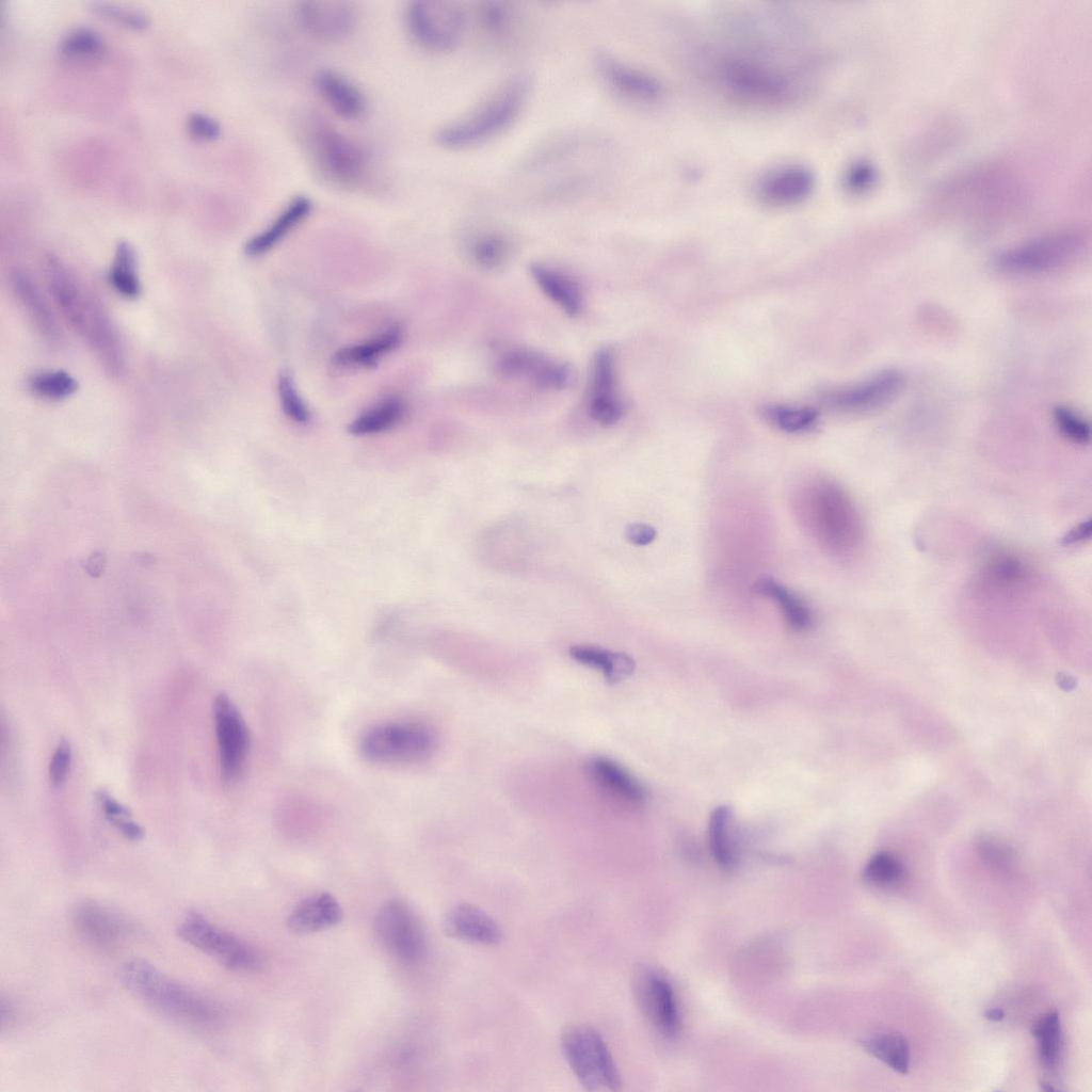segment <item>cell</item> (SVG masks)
<instances>
[{
  "label": "cell",
  "instance_id": "obj_39",
  "mask_svg": "<svg viewBox=\"0 0 1092 1092\" xmlns=\"http://www.w3.org/2000/svg\"><path fill=\"white\" fill-rule=\"evenodd\" d=\"M28 385L35 396L53 401L71 396L78 388L76 379L63 370L35 373L30 378Z\"/></svg>",
  "mask_w": 1092,
  "mask_h": 1092
},
{
  "label": "cell",
  "instance_id": "obj_33",
  "mask_svg": "<svg viewBox=\"0 0 1092 1092\" xmlns=\"http://www.w3.org/2000/svg\"><path fill=\"white\" fill-rule=\"evenodd\" d=\"M105 50L102 36L87 27L69 31L59 44V52L64 59L80 63L98 60Z\"/></svg>",
  "mask_w": 1092,
  "mask_h": 1092
},
{
  "label": "cell",
  "instance_id": "obj_25",
  "mask_svg": "<svg viewBox=\"0 0 1092 1092\" xmlns=\"http://www.w3.org/2000/svg\"><path fill=\"white\" fill-rule=\"evenodd\" d=\"M14 294L38 334L49 343L57 344L61 333L45 298L32 277L17 270L11 276Z\"/></svg>",
  "mask_w": 1092,
  "mask_h": 1092
},
{
  "label": "cell",
  "instance_id": "obj_41",
  "mask_svg": "<svg viewBox=\"0 0 1092 1092\" xmlns=\"http://www.w3.org/2000/svg\"><path fill=\"white\" fill-rule=\"evenodd\" d=\"M863 877L871 884L892 886L903 879L904 866L894 854L878 852L866 864Z\"/></svg>",
  "mask_w": 1092,
  "mask_h": 1092
},
{
  "label": "cell",
  "instance_id": "obj_4",
  "mask_svg": "<svg viewBox=\"0 0 1092 1092\" xmlns=\"http://www.w3.org/2000/svg\"><path fill=\"white\" fill-rule=\"evenodd\" d=\"M303 140L317 170L342 188L357 186L366 176L368 157L350 136L320 117H308L303 125Z\"/></svg>",
  "mask_w": 1092,
  "mask_h": 1092
},
{
  "label": "cell",
  "instance_id": "obj_38",
  "mask_svg": "<svg viewBox=\"0 0 1092 1092\" xmlns=\"http://www.w3.org/2000/svg\"><path fill=\"white\" fill-rule=\"evenodd\" d=\"M95 798L106 819L125 838L138 841L144 837L145 831L132 819L130 809L112 797L109 791L99 789L95 792Z\"/></svg>",
  "mask_w": 1092,
  "mask_h": 1092
},
{
  "label": "cell",
  "instance_id": "obj_30",
  "mask_svg": "<svg viewBox=\"0 0 1092 1092\" xmlns=\"http://www.w3.org/2000/svg\"><path fill=\"white\" fill-rule=\"evenodd\" d=\"M402 336L401 326L396 324L371 340L340 349L335 353L333 362L338 366H372L381 356L398 347Z\"/></svg>",
  "mask_w": 1092,
  "mask_h": 1092
},
{
  "label": "cell",
  "instance_id": "obj_40",
  "mask_svg": "<svg viewBox=\"0 0 1092 1092\" xmlns=\"http://www.w3.org/2000/svg\"><path fill=\"white\" fill-rule=\"evenodd\" d=\"M470 250L475 262L480 268L494 270L508 259L510 244L500 235L483 234L473 239Z\"/></svg>",
  "mask_w": 1092,
  "mask_h": 1092
},
{
  "label": "cell",
  "instance_id": "obj_10",
  "mask_svg": "<svg viewBox=\"0 0 1092 1092\" xmlns=\"http://www.w3.org/2000/svg\"><path fill=\"white\" fill-rule=\"evenodd\" d=\"M44 271L55 305L71 328L86 340L107 314L59 258L47 256Z\"/></svg>",
  "mask_w": 1092,
  "mask_h": 1092
},
{
  "label": "cell",
  "instance_id": "obj_2",
  "mask_svg": "<svg viewBox=\"0 0 1092 1092\" xmlns=\"http://www.w3.org/2000/svg\"><path fill=\"white\" fill-rule=\"evenodd\" d=\"M530 91L527 74L511 76L469 111L440 127L436 143L445 149L465 150L493 140L518 118Z\"/></svg>",
  "mask_w": 1092,
  "mask_h": 1092
},
{
  "label": "cell",
  "instance_id": "obj_16",
  "mask_svg": "<svg viewBox=\"0 0 1092 1092\" xmlns=\"http://www.w3.org/2000/svg\"><path fill=\"white\" fill-rule=\"evenodd\" d=\"M71 921L85 940L110 947L136 932L135 924L124 913L95 900H82L71 910Z\"/></svg>",
  "mask_w": 1092,
  "mask_h": 1092
},
{
  "label": "cell",
  "instance_id": "obj_31",
  "mask_svg": "<svg viewBox=\"0 0 1092 1092\" xmlns=\"http://www.w3.org/2000/svg\"><path fill=\"white\" fill-rule=\"evenodd\" d=\"M866 1051L900 1074L910 1069V1046L906 1039L897 1032H879L862 1041Z\"/></svg>",
  "mask_w": 1092,
  "mask_h": 1092
},
{
  "label": "cell",
  "instance_id": "obj_8",
  "mask_svg": "<svg viewBox=\"0 0 1092 1092\" xmlns=\"http://www.w3.org/2000/svg\"><path fill=\"white\" fill-rule=\"evenodd\" d=\"M433 732L418 723H384L360 738L362 755L378 764H410L430 756L435 749Z\"/></svg>",
  "mask_w": 1092,
  "mask_h": 1092
},
{
  "label": "cell",
  "instance_id": "obj_11",
  "mask_svg": "<svg viewBox=\"0 0 1092 1092\" xmlns=\"http://www.w3.org/2000/svg\"><path fill=\"white\" fill-rule=\"evenodd\" d=\"M1083 238L1075 231L1044 236L1010 248L997 258V267L1009 274H1037L1055 270L1075 257Z\"/></svg>",
  "mask_w": 1092,
  "mask_h": 1092
},
{
  "label": "cell",
  "instance_id": "obj_20",
  "mask_svg": "<svg viewBox=\"0 0 1092 1092\" xmlns=\"http://www.w3.org/2000/svg\"><path fill=\"white\" fill-rule=\"evenodd\" d=\"M587 772L598 792L616 806L636 808L646 800L644 786L613 759L595 756L589 760Z\"/></svg>",
  "mask_w": 1092,
  "mask_h": 1092
},
{
  "label": "cell",
  "instance_id": "obj_34",
  "mask_svg": "<svg viewBox=\"0 0 1092 1092\" xmlns=\"http://www.w3.org/2000/svg\"><path fill=\"white\" fill-rule=\"evenodd\" d=\"M403 414L404 403L400 399L390 398L354 419L348 431L353 435L383 432L399 422Z\"/></svg>",
  "mask_w": 1092,
  "mask_h": 1092
},
{
  "label": "cell",
  "instance_id": "obj_17",
  "mask_svg": "<svg viewBox=\"0 0 1092 1092\" xmlns=\"http://www.w3.org/2000/svg\"><path fill=\"white\" fill-rule=\"evenodd\" d=\"M904 386V376L897 370L881 371L862 382L833 391L828 405L844 413L866 412L882 406L897 397Z\"/></svg>",
  "mask_w": 1092,
  "mask_h": 1092
},
{
  "label": "cell",
  "instance_id": "obj_44",
  "mask_svg": "<svg viewBox=\"0 0 1092 1092\" xmlns=\"http://www.w3.org/2000/svg\"><path fill=\"white\" fill-rule=\"evenodd\" d=\"M1059 432L1069 440L1086 444L1090 440V424L1079 414L1066 406H1057L1053 413Z\"/></svg>",
  "mask_w": 1092,
  "mask_h": 1092
},
{
  "label": "cell",
  "instance_id": "obj_24",
  "mask_svg": "<svg viewBox=\"0 0 1092 1092\" xmlns=\"http://www.w3.org/2000/svg\"><path fill=\"white\" fill-rule=\"evenodd\" d=\"M343 912L328 893H316L301 900L287 917V928L295 934H311L337 926Z\"/></svg>",
  "mask_w": 1092,
  "mask_h": 1092
},
{
  "label": "cell",
  "instance_id": "obj_49",
  "mask_svg": "<svg viewBox=\"0 0 1092 1092\" xmlns=\"http://www.w3.org/2000/svg\"><path fill=\"white\" fill-rule=\"evenodd\" d=\"M874 171L867 163L853 164L844 177V186L851 193H862L871 187Z\"/></svg>",
  "mask_w": 1092,
  "mask_h": 1092
},
{
  "label": "cell",
  "instance_id": "obj_9",
  "mask_svg": "<svg viewBox=\"0 0 1092 1092\" xmlns=\"http://www.w3.org/2000/svg\"><path fill=\"white\" fill-rule=\"evenodd\" d=\"M373 930L379 944L400 962L414 964L425 956L424 929L410 905L400 899H389L379 908Z\"/></svg>",
  "mask_w": 1092,
  "mask_h": 1092
},
{
  "label": "cell",
  "instance_id": "obj_47",
  "mask_svg": "<svg viewBox=\"0 0 1092 1092\" xmlns=\"http://www.w3.org/2000/svg\"><path fill=\"white\" fill-rule=\"evenodd\" d=\"M71 757L70 742L62 738L52 754L48 768L49 780L53 786H61L65 782L70 769Z\"/></svg>",
  "mask_w": 1092,
  "mask_h": 1092
},
{
  "label": "cell",
  "instance_id": "obj_12",
  "mask_svg": "<svg viewBox=\"0 0 1092 1092\" xmlns=\"http://www.w3.org/2000/svg\"><path fill=\"white\" fill-rule=\"evenodd\" d=\"M213 719L221 773L225 782L232 783L241 774L247 756V727L237 706L223 692L214 697Z\"/></svg>",
  "mask_w": 1092,
  "mask_h": 1092
},
{
  "label": "cell",
  "instance_id": "obj_50",
  "mask_svg": "<svg viewBox=\"0 0 1092 1092\" xmlns=\"http://www.w3.org/2000/svg\"><path fill=\"white\" fill-rule=\"evenodd\" d=\"M657 536L654 527L643 523H633L626 528V539L633 545L645 546Z\"/></svg>",
  "mask_w": 1092,
  "mask_h": 1092
},
{
  "label": "cell",
  "instance_id": "obj_48",
  "mask_svg": "<svg viewBox=\"0 0 1092 1092\" xmlns=\"http://www.w3.org/2000/svg\"><path fill=\"white\" fill-rule=\"evenodd\" d=\"M187 129L190 135L203 141L215 140L221 134L219 122L200 112H194L188 116Z\"/></svg>",
  "mask_w": 1092,
  "mask_h": 1092
},
{
  "label": "cell",
  "instance_id": "obj_18",
  "mask_svg": "<svg viewBox=\"0 0 1092 1092\" xmlns=\"http://www.w3.org/2000/svg\"><path fill=\"white\" fill-rule=\"evenodd\" d=\"M625 412L623 400L617 392L615 357L608 347L597 350L594 355L589 394V414L605 427L621 420Z\"/></svg>",
  "mask_w": 1092,
  "mask_h": 1092
},
{
  "label": "cell",
  "instance_id": "obj_1",
  "mask_svg": "<svg viewBox=\"0 0 1092 1092\" xmlns=\"http://www.w3.org/2000/svg\"><path fill=\"white\" fill-rule=\"evenodd\" d=\"M119 978L128 992L155 1013L195 1029L215 1027L220 1007L209 997L163 973L141 958L123 963Z\"/></svg>",
  "mask_w": 1092,
  "mask_h": 1092
},
{
  "label": "cell",
  "instance_id": "obj_7",
  "mask_svg": "<svg viewBox=\"0 0 1092 1092\" xmlns=\"http://www.w3.org/2000/svg\"><path fill=\"white\" fill-rule=\"evenodd\" d=\"M404 19L414 43L432 53L454 50L466 27L465 12L453 1H412L405 9Z\"/></svg>",
  "mask_w": 1092,
  "mask_h": 1092
},
{
  "label": "cell",
  "instance_id": "obj_21",
  "mask_svg": "<svg viewBox=\"0 0 1092 1092\" xmlns=\"http://www.w3.org/2000/svg\"><path fill=\"white\" fill-rule=\"evenodd\" d=\"M815 189V175L804 165L787 164L766 173L756 195L766 205L788 207L804 202Z\"/></svg>",
  "mask_w": 1092,
  "mask_h": 1092
},
{
  "label": "cell",
  "instance_id": "obj_42",
  "mask_svg": "<svg viewBox=\"0 0 1092 1092\" xmlns=\"http://www.w3.org/2000/svg\"><path fill=\"white\" fill-rule=\"evenodd\" d=\"M478 20L483 30L496 37L504 35L512 23L513 11L507 2L484 1L477 10Z\"/></svg>",
  "mask_w": 1092,
  "mask_h": 1092
},
{
  "label": "cell",
  "instance_id": "obj_45",
  "mask_svg": "<svg viewBox=\"0 0 1092 1092\" xmlns=\"http://www.w3.org/2000/svg\"><path fill=\"white\" fill-rule=\"evenodd\" d=\"M91 9L96 14L129 28L144 29L149 23V17L139 10L123 7L107 2H92Z\"/></svg>",
  "mask_w": 1092,
  "mask_h": 1092
},
{
  "label": "cell",
  "instance_id": "obj_19",
  "mask_svg": "<svg viewBox=\"0 0 1092 1092\" xmlns=\"http://www.w3.org/2000/svg\"><path fill=\"white\" fill-rule=\"evenodd\" d=\"M295 15L301 28L322 42L346 38L356 22L355 10L348 1H301L296 5Z\"/></svg>",
  "mask_w": 1092,
  "mask_h": 1092
},
{
  "label": "cell",
  "instance_id": "obj_13",
  "mask_svg": "<svg viewBox=\"0 0 1092 1092\" xmlns=\"http://www.w3.org/2000/svg\"><path fill=\"white\" fill-rule=\"evenodd\" d=\"M637 1000L648 1022L665 1039H674L680 1030L675 992L659 971L645 968L635 979Z\"/></svg>",
  "mask_w": 1092,
  "mask_h": 1092
},
{
  "label": "cell",
  "instance_id": "obj_6",
  "mask_svg": "<svg viewBox=\"0 0 1092 1092\" xmlns=\"http://www.w3.org/2000/svg\"><path fill=\"white\" fill-rule=\"evenodd\" d=\"M176 933L183 942L230 970L254 971L263 963L253 945L198 912L188 913L179 921Z\"/></svg>",
  "mask_w": 1092,
  "mask_h": 1092
},
{
  "label": "cell",
  "instance_id": "obj_32",
  "mask_svg": "<svg viewBox=\"0 0 1092 1092\" xmlns=\"http://www.w3.org/2000/svg\"><path fill=\"white\" fill-rule=\"evenodd\" d=\"M109 278L114 290L122 296L129 300L139 296L141 284L136 273V255L129 242L117 243Z\"/></svg>",
  "mask_w": 1092,
  "mask_h": 1092
},
{
  "label": "cell",
  "instance_id": "obj_22",
  "mask_svg": "<svg viewBox=\"0 0 1092 1092\" xmlns=\"http://www.w3.org/2000/svg\"><path fill=\"white\" fill-rule=\"evenodd\" d=\"M447 936L468 944L493 946L502 938L501 928L485 911L471 903L452 905L444 915Z\"/></svg>",
  "mask_w": 1092,
  "mask_h": 1092
},
{
  "label": "cell",
  "instance_id": "obj_35",
  "mask_svg": "<svg viewBox=\"0 0 1092 1092\" xmlns=\"http://www.w3.org/2000/svg\"><path fill=\"white\" fill-rule=\"evenodd\" d=\"M732 818V808L727 805H720L712 810L709 819L711 853L717 864L723 869H730L736 863L729 835Z\"/></svg>",
  "mask_w": 1092,
  "mask_h": 1092
},
{
  "label": "cell",
  "instance_id": "obj_46",
  "mask_svg": "<svg viewBox=\"0 0 1092 1092\" xmlns=\"http://www.w3.org/2000/svg\"><path fill=\"white\" fill-rule=\"evenodd\" d=\"M278 394L283 411L292 420L304 423L309 420V412L296 392L291 376L283 373L278 378Z\"/></svg>",
  "mask_w": 1092,
  "mask_h": 1092
},
{
  "label": "cell",
  "instance_id": "obj_43",
  "mask_svg": "<svg viewBox=\"0 0 1092 1092\" xmlns=\"http://www.w3.org/2000/svg\"><path fill=\"white\" fill-rule=\"evenodd\" d=\"M978 852L981 860L997 871L1010 870L1015 862V854L1012 848L1002 840L990 835L982 836L978 840Z\"/></svg>",
  "mask_w": 1092,
  "mask_h": 1092
},
{
  "label": "cell",
  "instance_id": "obj_51",
  "mask_svg": "<svg viewBox=\"0 0 1092 1092\" xmlns=\"http://www.w3.org/2000/svg\"><path fill=\"white\" fill-rule=\"evenodd\" d=\"M1090 534H1091V523H1090V520H1087L1086 523H1082L1079 526H1077L1074 529H1072L1063 537V543H1065V544L1079 543V542H1082V541L1089 539Z\"/></svg>",
  "mask_w": 1092,
  "mask_h": 1092
},
{
  "label": "cell",
  "instance_id": "obj_14",
  "mask_svg": "<svg viewBox=\"0 0 1092 1092\" xmlns=\"http://www.w3.org/2000/svg\"><path fill=\"white\" fill-rule=\"evenodd\" d=\"M593 62L604 83L624 98L641 103H654L664 94V87L659 79L609 51H597Z\"/></svg>",
  "mask_w": 1092,
  "mask_h": 1092
},
{
  "label": "cell",
  "instance_id": "obj_37",
  "mask_svg": "<svg viewBox=\"0 0 1092 1092\" xmlns=\"http://www.w3.org/2000/svg\"><path fill=\"white\" fill-rule=\"evenodd\" d=\"M1032 1033L1038 1042L1042 1064L1047 1069L1056 1067L1061 1050V1024L1058 1012L1047 1013L1035 1024Z\"/></svg>",
  "mask_w": 1092,
  "mask_h": 1092
},
{
  "label": "cell",
  "instance_id": "obj_28",
  "mask_svg": "<svg viewBox=\"0 0 1092 1092\" xmlns=\"http://www.w3.org/2000/svg\"><path fill=\"white\" fill-rule=\"evenodd\" d=\"M755 595L774 599L786 624L793 631H806L814 626L815 614L808 605L771 577L758 579L752 587Z\"/></svg>",
  "mask_w": 1092,
  "mask_h": 1092
},
{
  "label": "cell",
  "instance_id": "obj_52",
  "mask_svg": "<svg viewBox=\"0 0 1092 1092\" xmlns=\"http://www.w3.org/2000/svg\"><path fill=\"white\" fill-rule=\"evenodd\" d=\"M14 1007L11 1000H5L4 997L1 999V1023L2 1026L9 1024L14 1018Z\"/></svg>",
  "mask_w": 1092,
  "mask_h": 1092
},
{
  "label": "cell",
  "instance_id": "obj_15",
  "mask_svg": "<svg viewBox=\"0 0 1092 1092\" xmlns=\"http://www.w3.org/2000/svg\"><path fill=\"white\" fill-rule=\"evenodd\" d=\"M497 369L505 378L526 379L544 389H564L575 380L574 371L568 364L523 348L502 353L497 362Z\"/></svg>",
  "mask_w": 1092,
  "mask_h": 1092
},
{
  "label": "cell",
  "instance_id": "obj_27",
  "mask_svg": "<svg viewBox=\"0 0 1092 1092\" xmlns=\"http://www.w3.org/2000/svg\"><path fill=\"white\" fill-rule=\"evenodd\" d=\"M530 273L541 290L565 314L578 316L582 310V293L569 275L540 262L530 266Z\"/></svg>",
  "mask_w": 1092,
  "mask_h": 1092
},
{
  "label": "cell",
  "instance_id": "obj_3",
  "mask_svg": "<svg viewBox=\"0 0 1092 1092\" xmlns=\"http://www.w3.org/2000/svg\"><path fill=\"white\" fill-rule=\"evenodd\" d=\"M709 73L722 92L753 106L782 107L796 101L801 91L796 76L753 57L719 55Z\"/></svg>",
  "mask_w": 1092,
  "mask_h": 1092
},
{
  "label": "cell",
  "instance_id": "obj_5",
  "mask_svg": "<svg viewBox=\"0 0 1092 1092\" xmlns=\"http://www.w3.org/2000/svg\"><path fill=\"white\" fill-rule=\"evenodd\" d=\"M563 1057L579 1083L588 1091H619L622 1079L601 1034L592 1026L575 1024L561 1032Z\"/></svg>",
  "mask_w": 1092,
  "mask_h": 1092
},
{
  "label": "cell",
  "instance_id": "obj_53",
  "mask_svg": "<svg viewBox=\"0 0 1092 1092\" xmlns=\"http://www.w3.org/2000/svg\"><path fill=\"white\" fill-rule=\"evenodd\" d=\"M984 1016L987 1019H990V1021L998 1022V1021H1001L1003 1018L1005 1013L999 1008H993V1009L986 1010L985 1013H984Z\"/></svg>",
  "mask_w": 1092,
  "mask_h": 1092
},
{
  "label": "cell",
  "instance_id": "obj_26",
  "mask_svg": "<svg viewBox=\"0 0 1092 1092\" xmlns=\"http://www.w3.org/2000/svg\"><path fill=\"white\" fill-rule=\"evenodd\" d=\"M311 210L312 200L308 196H293L267 228L246 241L245 254L255 257L267 253L301 224Z\"/></svg>",
  "mask_w": 1092,
  "mask_h": 1092
},
{
  "label": "cell",
  "instance_id": "obj_29",
  "mask_svg": "<svg viewBox=\"0 0 1092 1092\" xmlns=\"http://www.w3.org/2000/svg\"><path fill=\"white\" fill-rule=\"evenodd\" d=\"M569 655L578 663L601 672L611 684L630 676L636 667L629 655L594 645H574L569 648Z\"/></svg>",
  "mask_w": 1092,
  "mask_h": 1092
},
{
  "label": "cell",
  "instance_id": "obj_23",
  "mask_svg": "<svg viewBox=\"0 0 1092 1092\" xmlns=\"http://www.w3.org/2000/svg\"><path fill=\"white\" fill-rule=\"evenodd\" d=\"M315 86L328 108L338 116L354 121L367 109L362 91L346 76L334 69H321L315 76Z\"/></svg>",
  "mask_w": 1092,
  "mask_h": 1092
},
{
  "label": "cell",
  "instance_id": "obj_36",
  "mask_svg": "<svg viewBox=\"0 0 1092 1092\" xmlns=\"http://www.w3.org/2000/svg\"><path fill=\"white\" fill-rule=\"evenodd\" d=\"M765 417L777 429L788 433H800L813 429L819 413L808 406L773 404L764 408Z\"/></svg>",
  "mask_w": 1092,
  "mask_h": 1092
}]
</instances>
